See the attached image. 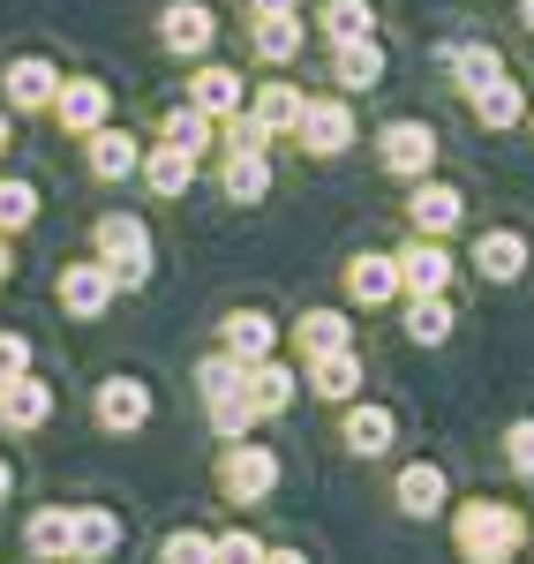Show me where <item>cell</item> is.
Wrapping results in <instances>:
<instances>
[{"label":"cell","mask_w":534,"mask_h":564,"mask_svg":"<svg viewBox=\"0 0 534 564\" xmlns=\"http://www.w3.org/2000/svg\"><path fill=\"white\" fill-rule=\"evenodd\" d=\"M53 294H61V308H68L76 324H98L106 308L121 302V279H113L98 257H84V263H68V271H61V286H53Z\"/></svg>","instance_id":"cell-8"},{"label":"cell","mask_w":534,"mask_h":564,"mask_svg":"<svg viewBox=\"0 0 534 564\" xmlns=\"http://www.w3.org/2000/svg\"><path fill=\"white\" fill-rule=\"evenodd\" d=\"M445 68H451V84H459V98H475V90L482 84H497V76H504V53H497V45H445Z\"/></svg>","instance_id":"cell-28"},{"label":"cell","mask_w":534,"mask_h":564,"mask_svg":"<svg viewBox=\"0 0 534 564\" xmlns=\"http://www.w3.org/2000/svg\"><path fill=\"white\" fill-rule=\"evenodd\" d=\"M406 218H414V234H429V241H445L451 226H459V218H467V196H459V188H451V181H414V188H406Z\"/></svg>","instance_id":"cell-12"},{"label":"cell","mask_w":534,"mask_h":564,"mask_svg":"<svg viewBox=\"0 0 534 564\" xmlns=\"http://www.w3.org/2000/svg\"><path fill=\"white\" fill-rule=\"evenodd\" d=\"M257 422H264V414H257V406H249V391H241V384L226 391V399H211V430H219L226 444H241V436L257 430Z\"/></svg>","instance_id":"cell-37"},{"label":"cell","mask_w":534,"mask_h":564,"mask_svg":"<svg viewBox=\"0 0 534 564\" xmlns=\"http://www.w3.org/2000/svg\"><path fill=\"white\" fill-rule=\"evenodd\" d=\"M527 129H534V106H527Z\"/></svg>","instance_id":"cell-50"},{"label":"cell","mask_w":534,"mask_h":564,"mask_svg":"<svg viewBox=\"0 0 534 564\" xmlns=\"http://www.w3.org/2000/svg\"><path fill=\"white\" fill-rule=\"evenodd\" d=\"M504 467H512L520 481H534V414H527V422H512V430H504Z\"/></svg>","instance_id":"cell-39"},{"label":"cell","mask_w":534,"mask_h":564,"mask_svg":"<svg viewBox=\"0 0 534 564\" xmlns=\"http://www.w3.org/2000/svg\"><path fill=\"white\" fill-rule=\"evenodd\" d=\"M475 271H482L490 286H512V279L527 271V234H512V226H490V234L475 241Z\"/></svg>","instance_id":"cell-22"},{"label":"cell","mask_w":534,"mask_h":564,"mask_svg":"<svg viewBox=\"0 0 534 564\" xmlns=\"http://www.w3.org/2000/svg\"><path fill=\"white\" fill-rule=\"evenodd\" d=\"M406 339H414V347H445L451 339V302L445 294H406Z\"/></svg>","instance_id":"cell-33"},{"label":"cell","mask_w":534,"mask_h":564,"mask_svg":"<svg viewBox=\"0 0 534 564\" xmlns=\"http://www.w3.org/2000/svg\"><path fill=\"white\" fill-rule=\"evenodd\" d=\"M400 279H406V294H445V286H451V257H445V241L414 234V241L400 249Z\"/></svg>","instance_id":"cell-21"},{"label":"cell","mask_w":534,"mask_h":564,"mask_svg":"<svg viewBox=\"0 0 534 564\" xmlns=\"http://www.w3.org/2000/svg\"><path fill=\"white\" fill-rule=\"evenodd\" d=\"M8 271H15V257H8V234H0V286H8Z\"/></svg>","instance_id":"cell-47"},{"label":"cell","mask_w":534,"mask_h":564,"mask_svg":"<svg viewBox=\"0 0 534 564\" xmlns=\"http://www.w3.org/2000/svg\"><path fill=\"white\" fill-rule=\"evenodd\" d=\"M188 106H196V113H211V121H233V113L249 106L241 68H226V61H196V76H188Z\"/></svg>","instance_id":"cell-11"},{"label":"cell","mask_w":534,"mask_h":564,"mask_svg":"<svg viewBox=\"0 0 534 564\" xmlns=\"http://www.w3.org/2000/svg\"><path fill=\"white\" fill-rule=\"evenodd\" d=\"M241 391H249V406H257V414H286V406H294V391H302V377H294L286 361H249Z\"/></svg>","instance_id":"cell-27"},{"label":"cell","mask_w":534,"mask_h":564,"mask_svg":"<svg viewBox=\"0 0 534 564\" xmlns=\"http://www.w3.org/2000/svg\"><path fill=\"white\" fill-rule=\"evenodd\" d=\"M90 241H98V263H106V271H113V279H121L129 294L143 286V279H151V226H143V218H129V212H106Z\"/></svg>","instance_id":"cell-2"},{"label":"cell","mask_w":534,"mask_h":564,"mask_svg":"<svg viewBox=\"0 0 534 564\" xmlns=\"http://www.w3.org/2000/svg\"><path fill=\"white\" fill-rule=\"evenodd\" d=\"M400 294H406L400 257H369V249H361V257L347 263V302H361V308H384V302H400Z\"/></svg>","instance_id":"cell-18"},{"label":"cell","mask_w":534,"mask_h":564,"mask_svg":"<svg viewBox=\"0 0 534 564\" xmlns=\"http://www.w3.org/2000/svg\"><path fill=\"white\" fill-rule=\"evenodd\" d=\"M355 106L347 98H302V121H294V143H302V159H347L355 151Z\"/></svg>","instance_id":"cell-3"},{"label":"cell","mask_w":534,"mask_h":564,"mask_svg":"<svg viewBox=\"0 0 534 564\" xmlns=\"http://www.w3.org/2000/svg\"><path fill=\"white\" fill-rule=\"evenodd\" d=\"M53 422V384L45 377H15V384H0V430L31 436Z\"/></svg>","instance_id":"cell-17"},{"label":"cell","mask_w":534,"mask_h":564,"mask_svg":"<svg viewBox=\"0 0 534 564\" xmlns=\"http://www.w3.org/2000/svg\"><path fill=\"white\" fill-rule=\"evenodd\" d=\"M143 188H151V196H166V204L188 196V188H196V151H181V143L159 135V143L143 151Z\"/></svg>","instance_id":"cell-19"},{"label":"cell","mask_w":534,"mask_h":564,"mask_svg":"<svg viewBox=\"0 0 534 564\" xmlns=\"http://www.w3.org/2000/svg\"><path fill=\"white\" fill-rule=\"evenodd\" d=\"M294 339H302V354H347L355 347V324L339 316V308H302V324H294Z\"/></svg>","instance_id":"cell-30"},{"label":"cell","mask_w":534,"mask_h":564,"mask_svg":"<svg viewBox=\"0 0 534 564\" xmlns=\"http://www.w3.org/2000/svg\"><path fill=\"white\" fill-rule=\"evenodd\" d=\"M53 90H61V68H53L45 53H15V61L0 68L8 113H53Z\"/></svg>","instance_id":"cell-9"},{"label":"cell","mask_w":534,"mask_h":564,"mask_svg":"<svg viewBox=\"0 0 534 564\" xmlns=\"http://www.w3.org/2000/svg\"><path fill=\"white\" fill-rule=\"evenodd\" d=\"M15 377H31V339L23 332H0V384H15Z\"/></svg>","instance_id":"cell-42"},{"label":"cell","mask_w":534,"mask_h":564,"mask_svg":"<svg viewBox=\"0 0 534 564\" xmlns=\"http://www.w3.org/2000/svg\"><path fill=\"white\" fill-rule=\"evenodd\" d=\"M527 550H534V527H527Z\"/></svg>","instance_id":"cell-49"},{"label":"cell","mask_w":534,"mask_h":564,"mask_svg":"<svg viewBox=\"0 0 534 564\" xmlns=\"http://www.w3.org/2000/svg\"><path fill=\"white\" fill-rule=\"evenodd\" d=\"M219 339H226V354L249 369V361H271V339H279V324H271L264 308H233L219 324Z\"/></svg>","instance_id":"cell-24"},{"label":"cell","mask_w":534,"mask_h":564,"mask_svg":"<svg viewBox=\"0 0 534 564\" xmlns=\"http://www.w3.org/2000/svg\"><path fill=\"white\" fill-rule=\"evenodd\" d=\"M309 391L316 399H355L361 391V354L347 347V354H316L309 361Z\"/></svg>","instance_id":"cell-32"},{"label":"cell","mask_w":534,"mask_h":564,"mask_svg":"<svg viewBox=\"0 0 534 564\" xmlns=\"http://www.w3.org/2000/svg\"><path fill=\"white\" fill-rule=\"evenodd\" d=\"M8 497H15V467L0 459V505H8Z\"/></svg>","instance_id":"cell-45"},{"label":"cell","mask_w":534,"mask_h":564,"mask_svg":"<svg viewBox=\"0 0 534 564\" xmlns=\"http://www.w3.org/2000/svg\"><path fill=\"white\" fill-rule=\"evenodd\" d=\"M159 564H211V534H196V527H181V534H166V550H159Z\"/></svg>","instance_id":"cell-41"},{"label":"cell","mask_w":534,"mask_h":564,"mask_svg":"<svg viewBox=\"0 0 534 564\" xmlns=\"http://www.w3.org/2000/svg\"><path fill=\"white\" fill-rule=\"evenodd\" d=\"M467 113H475L490 135H504V129H520V121H527V90L512 84V76H497V84H482L475 98H467Z\"/></svg>","instance_id":"cell-23"},{"label":"cell","mask_w":534,"mask_h":564,"mask_svg":"<svg viewBox=\"0 0 534 564\" xmlns=\"http://www.w3.org/2000/svg\"><path fill=\"white\" fill-rule=\"evenodd\" d=\"M159 135H166V143H181V151H196V159H204V151H211V135H219V121H211V113H196V106L181 98V106H166V121H159Z\"/></svg>","instance_id":"cell-34"},{"label":"cell","mask_w":534,"mask_h":564,"mask_svg":"<svg viewBox=\"0 0 534 564\" xmlns=\"http://www.w3.org/2000/svg\"><path fill=\"white\" fill-rule=\"evenodd\" d=\"M53 121H61V135H98L106 121H113V90L98 84V76H61V90H53Z\"/></svg>","instance_id":"cell-6"},{"label":"cell","mask_w":534,"mask_h":564,"mask_svg":"<svg viewBox=\"0 0 534 564\" xmlns=\"http://www.w3.org/2000/svg\"><path fill=\"white\" fill-rule=\"evenodd\" d=\"M211 39H219L211 0H166V8H159V45H166L174 61H204Z\"/></svg>","instance_id":"cell-7"},{"label":"cell","mask_w":534,"mask_h":564,"mask_svg":"<svg viewBox=\"0 0 534 564\" xmlns=\"http://www.w3.org/2000/svg\"><path fill=\"white\" fill-rule=\"evenodd\" d=\"M384 76H392V53H384V39L331 45V84H339V98H361V90H377Z\"/></svg>","instance_id":"cell-13"},{"label":"cell","mask_w":534,"mask_h":564,"mask_svg":"<svg viewBox=\"0 0 534 564\" xmlns=\"http://www.w3.org/2000/svg\"><path fill=\"white\" fill-rule=\"evenodd\" d=\"M339 436H347V452H355V459H384V452H392V436H400V422H392V406H377V399H347Z\"/></svg>","instance_id":"cell-15"},{"label":"cell","mask_w":534,"mask_h":564,"mask_svg":"<svg viewBox=\"0 0 534 564\" xmlns=\"http://www.w3.org/2000/svg\"><path fill=\"white\" fill-rule=\"evenodd\" d=\"M241 113H249V121H257L264 135H294V121H302V90L271 76V84L249 90V106H241Z\"/></svg>","instance_id":"cell-25"},{"label":"cell","mask_w":534,"mask_h":564,"mask_svg":"<svg viewBox=\"0 0 534 564\" xmlns=\"http://www.w3.org/2000/svg\"><path fill=\"white\" fill-rule=\"evenodd\" d=\"M451 550H459V564H512L527 550V520L497 497H467L451 512Z\"/></svg>","instance_id":"cell-1"},{"label":"cell","mask_w":534,"mask_h":564,"mask_svg":"<svg viewBox=\"0 0 534 564\" xmlns=\"http://www.w3.org/2000/svg\"><path fill=\"white\" fill-rule=\"evenodd\" d=\"M241 377H249V369H241V361H233V354H211V361H204V369H196V384H204V399H226V391L241 384Z\"/></svg>","instance_id":"cell-40"},{"label":"cell","mask_w":534,"mask_h":564,"mask_svg":"<svg viewBox=\"0 0 534 564\" xmlns=\"http://www.w3.org/2000/svg\"><path fill=\"white\" fill-rule=\"evenodd\" d=\"M264 564H309V557H302V550H271Z\"/></svg>","instance_id":"cell-46"},{"label":"cell","mask_w":534,"mask_h":564,"mask_svg":"<svg viewBox=\"0 0 534 564\" xmlns=\"http://www.w3.org/2000/svg\"><path fill=\"white\" fill-rule=\"evenodd\" d=\"M377 166L392 181H406V188L429 181L437 174V129H429V121H384V129H377Z\"/></svg>","instance_id":"cell-4"},{"label":"cell","mask_w":534,"mask_h":564,"mask_svg":"<svg viewBox=\"0 0 534 564\" xmlns=\"http://www.w3.org/2000/svg\"><path fill=\"white\" fill-rule=\"evenodd\" d=\"M302 39H309V31H302V15H257V23H249V45H257V61H264V68L302 61Z\"/></svg>","instance_id":"cell-26"},{"label":"cell","mask_w":534,"mask_h":564,"mask_svg":"<svg viewBox=\"0 0 534 564\" xmlns=\"http://www.w3.org/2000/svg\"><path fill=\"white\" fill-rule=\"evenodd\" d=\"M316 31H324L331 45L377 39V8H369V0H324V8H316Z\"/></svg>","instance_id":"cell-31"},{"label":"cell","mask_w":534,"mask_h":564,"mask_svg":"<svg viewBox=\"0 0 534 564\" xmlns=\"http://www.w3.org/2000/svg\"><path fill=\"white\" fill-rule=\"evenodd\" d=\"M219 188L233 196V204H264V196H271V159H264V151H226Z\"/></svg>","instance_id":"cell-29"},{"label":"cell","mask_w":534,"mask_h":564,"mask_svg":"<svg viewBox=\"0 0 534 564\" xmlns=\"http://www.w3.org/2000/svg\"><path fill=\"white\" fill-rule=\"evenodd\" d=\"M241 8H249V23L257 15H302V0H241Z\"/></svg>","instance_id":"cell-43"},{"label":"cell","mask_w":534,"mask_h":564,"mask_svg":"<svg viewBox=\"0 0 534 564\" xmlns=\"http://www.w3.org/2000/svg\"><path fill=\"white\" fill-rule=\"evenodd\" d=\"M23 550H31L39 564H61V557H68V512H61V505L31 512V527H23Z\"/></svg>","instance_id":"cell-35"},{"label":"cell","mask_w":534,"mask_h":564,"mask_svg":"<svg viewBox=\"0 0 534 564\" xmlns=\"http://www.w3.org/2000/svg\"><path fill=\"white\" fill-rule=\"evenodd\" d=\"M121 512H106V505H68V557L76 564H98V557H113L121 550Z\"/></svg>","instance_id":"cell-14"},{"label":"cell","mask_w":534,"mask_h":564,"mask_svg":"<svg viewBox=\"0 0 534 564\" xmlns=\"http://www.w3.org/2000/svg\"><path fill=\"white\" fill-rule=\"evenodd\" d=\"M392 497H400L406 520H437V512L451 505V481H445V467L414 459V467H400V489H392Z\"/></svg>","instance_id":"cell-20"},{"label":"cell","mask_w":534,"mask_h":564,"mask_svg":"<svg viewBox=\"0 0 534 564\" xmlns=\"http://www.w3.org/2000/svg\"><path fill=\"white\" fill-rule=\"evenodd\" d=\"M84 166H90V181H135L143 174V143L106 121L98 135H84Z\"/></svg>","instance_id":"cell-16"},{"label":"cell","mask_w":534,"mask_h":564,"mask_svg":"<svg viewBox=\"0 0 534 564\" xmlns=\"http://www.w3.org/2000/svg\"><path fill=\"white\" fill-rule=\"evenodd\" d=\"M39 226V181L0 174V234H31Z\"/></svg>","instance_id":"cell-36"},{"label":"cell","mask_w":534,"mask_h":564,"mask_svg":"<svg viewBox=\"0 0 534 564\" xmlns=\"http://www.w3.org/2000/svg\"><path fill=\"white\" fill-rule=\"evenodd\" d=\"M520 23H527V31H534V0H520Z\"/></svg>","instance_id":"cell-48"},{"label":"cell","mask_w":534,"mask_h":564,"mask_svg":"<svg viewBox=\"0 0 534 564\" xmlns=\"http://www.w3.org/2000/svg\"><path fill=\"white\" fill-rule=\"evenodd\" d=\"M264 557L271 550L257 534H241V527H233V534H211V564H264Z\"/></svg>","instance_id":"cell-38"},{"label":"cell","mask_w":534,"mask_h":564,"mask_svg":"<svg viewBox=\"0 0 534 564\" xmlns=\"http://www.w3.org/2000/svg\"><path fill=\"white\" fill-rule=\"evenodd\" d=\"M8 143H15V113L0 106V159H8Z\"/></svg>","instance_id":"cell-44"},{"label":"cell","mask_w":534,"mask_h":564,"mask_svg":"<svg viewBox=\"0 0 534 564\" xmlns=\"http://www.w3.org/2000/svg\"><path fill=\"white\" fill-rule=\"evenodd\" d=\"M90 414H98V430H106V436H135L143 422H151V384H143V377H106Z\"/></svg>","instance_id":"cell-10"},{"label":"cell","mask_w":534,"mask_h":564,"mask_svg":"<svg viewBox=\"0 0 534 564\" xmlns=\"http://www.w3.org/2000/svg\"><path fill=\"white\" fill-rule=\"evenodd\" d=\"M271 489H279V452L271 444H226V459H219V497L226 505H264Z\"/></svg>","instance_id":"cell-5"}]
</instances>
